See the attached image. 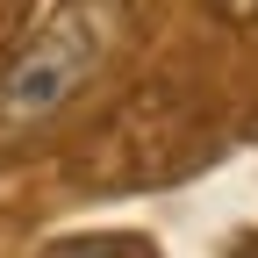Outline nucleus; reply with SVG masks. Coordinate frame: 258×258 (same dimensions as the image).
Listing matches in <instances>:
<instances>
[{"label":"nucleus","instance_id":"1","mask_svg":"<svg viewBox=\"0 0 258 258\" xmlns=\"http://www.w3.org/2000/svg\"><path fill=\"white\" fill-rule=\"evenodd\" d=\"M122 29H129L122 0H64L36 29V43L0 72V151L29 144L43 122H57L72 108L79 86L122 50Z\"/></svg>","mask_w":258,"mask_h":258},{"label":"nucleus","instance_id":"2","mask_svg":"<svg viewBox=\"0 0 258 258\" xmlns=\"http://www.w3.org/2000/svg\"><path fill=\"white\" fill-rule=\"evenodd\" d=\"M43 258H158V244H144L137 230H108V237H64Z\"/></svg>","mask_w":258,"mask_h":258},{"label":"nucleus","instance_id":"3","mask_svg":"<svg viewBox=\"0 0 258 258\" xmlns=\"http://www.w3.org/2000/svg\"><path fill=\"white\" fill-rule=\"evenodd\" d=\"M215 8L230 15V22H258V0H215Z\"/></svg>","mask_w":258,"mask_h":258}]
</instances>
